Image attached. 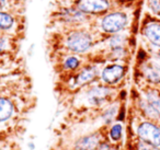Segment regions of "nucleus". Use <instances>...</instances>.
I'll return each mask as SVG.
<instances>
[{
    "mask_svg": "<svg viewBox=\"0 0 160 150\" xmlns=\"http://www.w3.org/2000/svg\"><path fill=\"white\" fill-rule=\"evenodd\" d=\"M92 46V38L89 33L82 31H75L66 38V47L72 53L82 54L88 52Z\"/></svg>",
    "mask_w": 160,
    "mask_h": 150,
    "instance_id": "nucleus-1",
    "label": "nucleus"
},
{
    "mask_svg": "<svg viewBox=\"0 0 160 150\" xmlns=\"http://www.w3.org/2000/svg\"><path fill=\"white\" fill-rule=\"evenodd\" d=\"M137 136L140 141L148 145L160 147V127L152 122H142L137 127Z\"/></svg>",
    "mask_w": 160,
    "mask_h": 150,
    "instance_id": "nucleus-2",
    "label": "nucleus"
},
{
    "mask_svg": "<svg viewBox=\"0 0 160 150\" xmlns=\"http://www.w3.org/2000/svg\"><path fill=\"white\" fill-rule=\"evenodd\" d=\"M127 16L123 12H112L101 21V28L104 32L111 34L118 33L127 25Z\"/></svg>",
    "mask_w": 160,
    "mask_h": 150,
    "instance_id": "nucleus-3",
    "label": "nucleus"
},
{
    "mask_svg": "<svg viewBox=\"0 0 160 150\" xmlns=\"http://www.w3.org/2000/svg\"><path fill=\"white\" fill-rule=\"evenodd\" d=\"M125 75V67L122 65L112 64L107 66L101 72V79L104 83L113 86L122 80Z\"/></svg>",
    "mask_w": 160,
    "mask_h": 150,
    "instance_id": "nucleus-4",
    "label": "nucleus"
},
{
    "mask_svg": "<svg viewBox=\"0 0 160 150\" xmlns=\"http://www.w3.org/2000/svg\"><path fill=\"white\" fill-rule=\"evenodd\" d=\"M110 8L108 0H78L77 9L83 13H101Z\"/></svg>",
    "mask_w": 160,
    "mask_h": 150,
    "instance_id": "nucleus-5",
    "label": "nucleus"
},
{
    "mask_svg": "<svg viewBox=\"0 0 160 150\" xmlns=\"http://www.w3.org/2000/svg\"><path fill=\"white\" fill-rule=\"evenodd\" d=\"M111 92L112 90L110 88H108V87H93L87 92V100L90 105L101 106L108 100Z\"/></svg>",
    "mask_w": 160,
    "mask_h": 150,
    "instance_id": "nucleus-6",
    "label": "nucleus"
},
{
    "mask_svg": "<svg viewBox=\"0 0 160 150\" xmlns=\"http://www.w3.org/2000/svg\"><path fill=\"white\" fill-rule=\"evenodd\" d=\"M101 136L99 132L86 135L80 137L73 146V150H97L101 142Z\"/></svg>",
    "mask_w": 160,
    "mask_h": 150,
    "instance_id": "nucleus-7",
    "label": "nucleus"
},
{
    "mask_svg": "<svg viewBox=\"0 0 160 150\" xmlns=\"http://www.w3.org/2000/svg\"><path fill=\"white\" fill-rule=\"evenodd\" d=\"M144 78L150 83H160V65L152 60L145 62L140 67Z\"/></svg>",
    "mask_w": 160,
    "mask_h": 150,
    "instance_id": "nucleus-8",
    "label": "nucleus"
},
{
    "mask_svg": "<svg viewBox=\"0 0 160 150\" xmlns=\"http://www.w3.org/2000/svg\"><path fill=\"white\" fill-rule=\"evenodd\" d=\"M145 38L149 41L152 45L160 48V23L149 22L145 25L142 30Z\"/></svg>",
    "mask_w": 160,
    "mask_h": 150,
    "instance_id": "nucleus-9",
    "label": "nucleus"
},
{
    "mask_svg": "<svg viewBox=\"0 0 160 150\" xmlns=\"http://www.w3.org/2000/svg\"><path fill=\"white\" fill-rule=\"evenodd\" d=\"M97 77H98V69H97V67H86V68H83L76 76V84L77 86H85V84L93 81Z\"/></svg>",
    "mask_w": 160,
    "mask_h": 150,
    "instance_id": "nucleus-10",
    "label": "nucleus"
},
{
    "mask_svg": "<svg viewBox=\"0 0 160 150\" xmlns=\"http://www.w3.org/2000/svg\"><path fill=\"white\" fill-rule=\"evenodd\" d=\"M14 114V104L10 99L0 97V123L9 121Z\"/></svg>",
    "mask_w": 160,
    "mask_h": 150,
    "instance_id": "nucleus-11",
    "label": "nucleus"
},
{
    "mask_svg": "<svg viewBox=\"0 0 160 150\" xmlns=\"http://www.w3.org/2000/svg\"><path fill=\"white\" fill-rule=\"evenodd\" d=\"M139 108L142 110V112L144 113L145 116H147L149 119H152V121H158V119H160V114L147 102L146 99L139 100Z\"/></svg>",
    "mask_w": 160,
    "mask_h": 150,
    "instance_id": "nucleus-12",
    "label": "nucleus"
},
{
    "mask_svg": "<svg viewBox=\"0 0 160 150\" xmlns=\"http://www.w3.org/2000/svg\"><path fill=\"white\" fill-rule=\"evenodd\" d=\"M62 18L67 21V22H81L85 19L83 12H81L79 9H66L62 14Z\"/></svg>",
    "mask_w": 160,
    "mask_h": 150,
    "instance_id": "nucleus-13",
    "label": "nucleus"
},
{
    "mask_svg": "<svg viewBox=\"0 0 160 150\" xmlns=\"http://www.w3.org/2000/svg\"><path fill=\"white\" fill-rule=\"evenodd\" d=\"M145 99L160 114V94L155 90H148L145 94Z\"/></svg>",
    "mask_w": 160,
    "mask_h": 150,
    "instance_id": "nucleus-14",
    "label": "nucleus"
},
{
    "mask_svg": "<svg viewBox=\"0 0 160 150\" xmlns=\"http://www.w3.org/2000/svg\"><path fill=\"white\" fill-rule=\"evenodd\" d=\"M122 136H123V126L121 123H116V124H113L111 126L109 130V137L112 141L114 142H118V141L122 139Z\"/></svg>",
    "mask_w": 160,
    "mask_h": 150,
    "instance_id": "nucleus-15",
    "label": "nucleus"
},
{
    "mask_svg": "<svg viewBox=\"0 0 160 150\" xmlns=\"http://www.w3.org/2000/svg\"><path fill=\"white\" fill-rule=\"evenodd\" d=\"M14 20L10 14L6 13L3 11H0V30H10L13 27Z\"/></svg>",
    "mask_w": 160,
    "mask_h": 150,
    "instance_id": "nucleus-16",
    "label": "nucleus"
},
{
    "mask_svg": "<svg viewBox=\"0 0 160 150\" xmlns=\"http://www.w3.org/2000/svg\"><path fill=\"white\" fill-rule=\"evenodd\" d=\"M116 114H118V105H111L110 108H108L102 114V119L104 124L110 125L115 118Z\"/></svg>",
    "mask_w": 160,
    "mask_h": 150,
    "instance_id": "nucleus-17",
    "label": "nucleus"
},
{
    "mask_svg": "<svg viewBox=\"0 0 160 150\" xmlns=\"http://www.w3.org/2000/svg\"><path fill=\"white\" fill-rule=\"evenodd\" d=\"M125 36L122 34H114L113 36H111L109 40V46L112 49L114 48H118V47H124V43H125Z\"/></svg>",
    "mask_w": 160,
    "mask_h": 150,
    "instance_id": "nucleus-18",
    "label": "nucleus"
},
{
    "mask_svg": "<svg viewBox=\"0 0 160 150\" xmlns=\"http://www.w3.org/2000/svg\"><path fill=\"white\" fill-rule=\"evenodd\" d=\"M79 66H80V59L75 57V56H69L64 62V68L66 70H75Z\"/></svg>",
    "mask_w": 160,
    "mask_h": 150,
    "instance_id": "nucleus-19",
    "label": "nucleus"
},
{
    "mask_svg": "<svg viewBox=\"0 0 160 150\" xmlns=\"http://www.w3.org/2000/svg\"><path fill=\"white\" fill-rule=\"evenodd\" d=\"M125 54H126V52H125L124 47H118V48L112 49L111 55H112V58H114V59H122L125 56Z\"/></svg>",
    "mask_w": 160,
    "mask_h": 150,
    "instance_id": "nucleus-20",
    "label": "nucleus"
},
{
    "mask_svg": "<svg viewBox=\"0 0 160 150\" xmlns=\"http://www.w3.org/2000/svg\"><path fill=\"white\" fill-rule=\"evenodd\" d=\"M10 47L9 38L7 36H0V53L7 52Z\"/></svg>",
    "mask_w": 160,
    "mask_h": 150,
    "instance_id": "nucleus-21",
    "label": "nucleus"
},
{
    "mask_svg": "<svg viewBox=\"0 0 160 150\" xmlns=\"http://www.w3.org/2000/svg\"><path fill=\"white\" fill-rule=\"evenodd\" d=\"M149 7L153 13L160 17V0H149Z\"/></svg>",
    "mask_w": 160,
    "mask_h": 150,
    "instance_id": "nucleus-22",
    "label": "nucleus"
},
{
    "mask_svg": "<svg viewBox=\"0 0 160 150\" xmlns=\"http://www.w3.org/2000/svg\"><path fill=\"white\" fill-rule=\"evenodd\" d=\"M137 150H160V147H155L139 140V142L137 143Z\"/></svg>",
    "mask_w": 160,
    "mask_h": 150,
    "instance_id": "nucleus-23",
    "label": "nucleus"
},
{
    "mask_svg": "<svg viewBox=\"0 0 160 150\" xmlns=\"http://www.w3.org/2000/svg\"><path fill=\"white\" fill-rule=\"evenodd\" d=\"M97 150H113V147H112V145L109 141L104 140V141H101Z\"/></svg>",
    "mask_w": 160,
    "mask_h": 150,
    "instance_id": "nucleus-24",
    "label": "nucleus"
},
{
    "mask_svg": "<svg viewBox=\"0 0 160 150\" xmlns=\"http://www.w3.org/2000/svg\"><path fill=\"white\" fill-rule=\"evenodd\" d=\"M29 148L31 150H34V149H35V145H34L33 142H29Z\"/></svg>",
    "mask_w": 160,
    "mask_h": 150,
    "instance_id": "nucleus-25",
    "label": "nucleus"
},
{
    "mask_svg": "<svg viewBox=\"0 0 160 150\" xmlns=\"http://www.w3.org/2000/svg\"><path fill=\"white\" fill-rule=\"evenodd\" d=\"M6 2H7V0H0V7L6 6Z\"/></svg>",
    "mask_w": 160,
    "mask_h": 150,
    "instance_id": "nucleus-26",
    "label": "nucleus"
}]
</instances>
